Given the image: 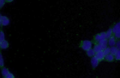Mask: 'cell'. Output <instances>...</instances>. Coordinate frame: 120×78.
I'll return each mask as SVG.
<instances>
[{
  "mask_svg": "<svg viewBox=\"0 0 120 78\" xmlns=\"http://www.w3.org/2000/svg\"><path fill=\"white\" fill-rule=\"evenodd\" d=\"M105 55L103 53V52H97L96 55V57L98 59V60H102L105 57Z\"/></svg>",
  "mask_w": 120,
  "mask_h": 78,
  "instance_id": "9c48e42d",
  "label": "cell"
},
{
  "mask_svg": "<svg viewBox=\"0 0 120 78\" xmlns=\"http://www.w3.org/2000/svg\"><path fill=\"white\" fill-rule=\"evenodd\" d=\"M120 22L116 23L112 30V32L114 33L116 37L120 38Z\"/></svg>",
  "mask_w": 120,
  "mask_h": 78,
  "instance_id": "6da1fadb",
  "label": "cell"
},
{
  "mask_svg": "<svg viewBox=\"0 0 120 78\" xmlns=\"http://www.w3.org/2000/svg\"><path fill=\"white\" fill-rule=\"evenodd\" d=\"M115 58L117 60H120V51L119 50L115 54Z\"/></svg>",
  "mask_w": 120,
  "mask_h": 78,
  "instance_id": "d6986e66",
  "label": "cell"
},
{
  "mask_svg": "<svg viewBox=\"0 0 120 78\" xmlns=\"http://www.w3.org/2000/svg\"><path fill=\"white\" fill-rule=\"evenodd\" d=\"M106 33L104 32L100 34H98L95 37V40L98 41H101L106 39Z\"/></svg>",
  "mask_w": 120,
  "mask_h": 78,
  "instance_id": "3957f363",
  "label": "cell"
},
{
  "mask_svg": "<svg viewBox=\"0 0 120 78\" xmlns=\"http://www.w3.org/2000/svg\"><path fill=\"white\" fill-rule=\"evenodd\" d=\"M9 43L7 40H5L1 42L0 49H6L9 47Z\"/></svg>",
  "mask_w": 120,
  "mask_h": 78,
  "instance_id": "8992f818",
  "label": "cell"
},
{
  "mask_svg": "<svg viewBox=\"0 0 120 78\" xmlns=\"http://www.w3.org/2000/svg\"><path fill=\"white\" fill-rule=\"evenodd\" d=\"M6 4V1L4 0H0V9L4 6Z\"/></svg>",
  "mask_w": 120,
  "mask_h": 78,
  "instance_id": "ffe728a7",
  "label": "cell"
},
{
  "mask_svg": "<svg viewBox=\"0 0 120 78\" xmlns=\"http://www.w3.org/2000/svg\"><path fill=\"white\" fill-rule=\"evenodd\" d=\"M116 48L118 50H120V41H118L116 44Z\"/></svg>",
  "mask_w": 120,
  "mask_h": 78,
  "instance_id": "7402d4cb",
  "label": "cell"
},
{
  "mask_svg": "<svg viewBox=\"0 0 120 78\" xmlns=\"http://www.w3.org/2000/svg\"><path fill=\"white\" fill-rule=\"evenodd\" d=\"M3 78H4V77H3Z\"/></svg>",
  "mask_w": 120,
  "mask_h": 78,
  "instance_id": "484cf974",
  "label": "cell"
},
{
  "mask_svg": "<svg viewBox=\"0 0 120 78\" xmlns=\"http://www.w3.org/2000/svg\"><path fill=\"white\" fill-rule=\"evenodd\" d=\"M119 50L116 47H112L110 48V53L112 55H115Z\"/></svg>",
  "mask_w": 120,
  "mask_h": 78,
  "instance_id": "7c38bea8",
  "label": "cell"
},
{
  "mask_svg": "<svg viewBox=\"0 0 120 78\" xmlns=\"http://www.w3.org/2000/svg\"><path fill=\"white\" fill-rule=\"evenodd\" d=\"M9 69L5 67L1 68V73L3 77L5 78L10 73Z\"/></svg>",
  "mask_w": 120,
  "mask_h": 78,
  "instance_id": "ba28073f",
  "label": "cell"
},
{
  "mask_svg": "<svg viewBox=\"0 0 120 78\" xmlns=\"http://www.w3.org/2000/svg\"><path fill=\"white\" fill-rule=\"evenodd\" d=\"M1 42L0 41V44H1Z\"/></svg>",
  "mask_w": 120,
  "mask_h": 78,
  "instance_id": "d4e9b609",
  "label": "cell"
},
{
  "mask_svg": "<svg viewBox=\"0 0 120 78\" xmlns=\"http://www.w3.org/2000/svg\"><path fill=\"white\" fill-rule=\"evenodd\" d=\"M99 44L101 45L107 46V44H108V41L106 39L104 40L101 41L99 42Z\"/></svg>",
  "mask_w": 120,
  "mask_h": 78,
  "instance_id": "e0dca14e",
  "label": "cell"
},
{
  "mask_svg": "<svg viewBox=\"0 0 120 78\" xmlns=\"http://www.w3.org/2000/svg\"><path fill=\"white\" fill-rule=\"evenodd\" d=\"M107 46L102 45L100 44L96 45L94 47V50L96 53L101 52L106 48Z\"/></svg>",
  "mask_w": 120,
  "mask_h": 78,
  "instance_id": "277c9868",
  "label": "cell"
},
{
  "mask_svg": "<svg viewBox=\"0 0 120 78\" xmlns=\"http://www.w3.org/2000/svg\"><path fill=\"white\" fill-rule=\"evenodd\" d=\"M116 44L115 39V37L112 36L110 37L109 41V44L110 46L114 47Z\"/></svg>",
  "mask_w": 120,
  "mask_h": 78,
  "instance_id": "30bf717a",
  "label": "cell"
},
{
  "mask_svg": "<svg viewBox=\"0 0 120 78\" xmlns=\"http://www.w3.org/2000/svg\"><path fill=\"white\" fill-rule=\"evenodd\" d=\"M2 16V15L0 14V26H2L1 21Z\"/></svg>",
  "mask_w": 120,
  "mask_h": 78,
  "instance_id": "603a6c76",
  "label": "cell"
},
{
  "mask_svg": "<svg viewBox=\"0 0 120 78\" xmlns=\"http://www.w3.org/2000/svg\"><path fill=\"white\" fill-rule=\"evenodd\" d=\"M92 43L89 40H85L82 41V48L83 50L88 51L91 48Z\"/></svg>",
  "mask_w": 120,
  "mask_h": 78,
  "instance_id": "7a4b0ae2",
  "label": "cell"
},
{
  "mask_svg": "<svg viewBox=\"0 0 120 78\" xmlns=\"http://www.w3.org/2000/svg\"><path fill=\"white\" fill-rule=\"evenodd\" d=\"M13 1V0H5L6 3H11V2Z\"/></svg>",
  "mask_w": 120,
  "mask_h": 78,
  "instance_id": "cb8c5ba5",
  "label": "cell"
},
{
  "mask_svg": "<svg viewBox=\"0 0 120 78\" xmlns=\"http://www.w3.org/2000/svg\"><path fill=\"white\" fill-rule=\"evenodd\" d=\"M105 59L108 61L111 62L114 59V57L113 55L111 54H109L105 56Z\"/></svg>",
  "mask_w": 120,
  "mask_h": 78,
  "instance_id": "8fae6325",
  "label": "cell"
},
{
  "mask_svg": "<svg viewBox=\"0 0 120 78\" xmlns=\"http://www.w3.org/2000/svg\"><path fill=\"white\" fill-rule=\"evenodd\" d=\"M112 29H109L108 31L106 33V38H110L111 37V35H112Z\"/></svg>",
  "mask_w": 120,
  "mask_h": 78,
  "instance_id": "2e32d148",
  "label": "cell"
},
{
  "mask_svg": "<svg viewBox=\"0 0 120 78\" xmlns=\"http://www.w3.org/2000/svg\"><path fill=\"white\" fill-rule=\"evenodd\" d=\"M5 40V35L4 31L2 29L0 30V41L1 42Z\"/></svg>",
  "mask_w": 120,
  "mask_h": 78,
  "instance_id": "5bb4252c",
  "label": "cell"
},
{
  "mask_svg": "<svg viewBox=\"0 0 120 78\" xmlns=\"http://www.w3.org/2000/svg\"><path fill=\"white\" fill-rule=\"evenodd\" d=\"M9 19L5 16H2V26H6L9 24Z\"/></svg>",
  "mask_w": 120,
  "mask_h": 78,
  "instance_id": "5b68a950",
  "label": "cell"
},
{
  "mask_svg": "<svg viewBox=\"0 0 120 78\" xmlns=\"http://www.w3.org/2000/svg\"><path fill=\"white\" fill-rule=\"evenodd\" d=\"M4 59H3V55L1 52L0 51V67L1 68L4 67Z\"/></svg>",
  "mask_w": 120,
  "mask_h": 78,
  "instance_id": "4fadbf2b",
  "label": "cell"
},
{
  "mask_svg": "<svg viewBox=\"0 0 120 78\" xmlns=\"http://www.w3.org/2000/svg\"><path fill=\"white\" fill-rule=\"evenodd\" d=\"M95 52L94 50L90 49L87 51V53L88 56L90 57H92L95 55Z\"/></svg>",
  "mask_w": 120,
  "mask_h": 78,
  "instance_id": "9a60e30c",
  "label": "cell"
},
{
  "mask_svg": "<svg viewBox=\"0 0 120 78\" xmlns=\"http://www.w3.org/2000/svg\"><path fill=\"white\" fill-rule=\"evenodd\" d=\"M105 56L108 55V54H109L110 53V48H106L104 50V52H103Z\"/></svg>",
  "mask_w": 120,
  "mask_h": 78,
  "instance_id": "ac0fdd59",
  "label": "cell"
},
{
  "mask_svg": "<svg viewBox=\"0 0 120 78\" xmlns=\"http://www.w3.org/2000/svg\"><path fill=\"white\" fill-rule=\"evenodd\" d=\"M91 63L93 68H95L97 67L99 63V60L96 56H94L92 59Z\"/></svg>",
  "mask_w": 120,
  "mask_h": 78,
  "instance_id": "52a82bcc",
  "label": "cell"
},
{
  "mask_svg": "<svg viewBox=\"0 0 120 78\" xmlns=\"http://www.w3.org/2000/svg\"><path fill=\"white\" fill-rule=\"evenodd\" d=\"M5 78H15L14 75L11 72Z\"/></svg>",
  "mask_w": 120,
  "mask_h": 78,
  "instance_id": "44dd1931",
  "label": "cell"
}]
</instances>
